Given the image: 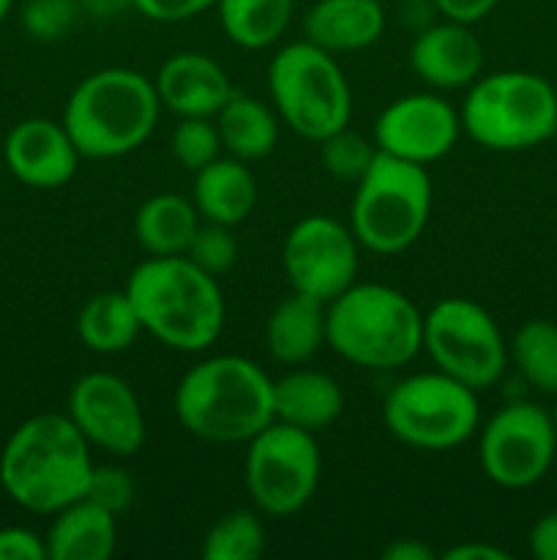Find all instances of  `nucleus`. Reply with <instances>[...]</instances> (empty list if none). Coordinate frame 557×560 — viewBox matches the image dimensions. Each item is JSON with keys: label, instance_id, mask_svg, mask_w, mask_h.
Wrapping results in <instances>:
<instances>
[{"label": "nucleus", "instance_id": "c9c22d12", "mask_svg": "<svg viewBox=\"0 0 557 560\" xmlns=\"http://www.w3.org/2000/svg\"><path fill=\"white\" fill-rule=\"evenodd\" d=\"M0 560H47V541L22 525L0 528Z\"/></svg>", "mask_w": 557, "mask_h": 560}, {"label": "nucleus", "instance_id": "4be33fe9", "mask_svg": "<svg viewBox=\"0 0 557 560\" xmlns=\"http://www.w3.org/2000/svg\"><path fill=\"white\" fill-rule=\"evenodd\" d=\"M260 200L257 178L249 164L235 156H218L194 173L191 202L205 222L235 228L251 217Z\"/></svg>", "mask_w": 557, "mask_h": 560}, {"label": "nucleus", "instance_id": "473e14b6", "mask_svg": "<svg viewBox=\"0 0 557 560\" xmlns=\"http://www.w3.org/2000/svg\"><path fill=\"white\" fill-rule=\"evenodd\" d=\"M85 498L120 517L134 503V479L118 465H93Z\"/></svg>", "mask_w": 557, "mask_h": 560}, {"label": "nucleus", "instance_id": "ddd939ff", "mask_svg": "<svg viewBox=\"0 0 557 560\" xmlns=\"http://www.w3.org/2000/svg\"><path fill=\"white\" fill-rule=\"evenodd\" d=\"M360 244L349 224L311 213L284 235L282 268L295 293L331 304L358 282Z\"/></svg>", "mask_w": 557, "mask_h": 560}, {"label": "nucleus", "instance_id": "79ce46f5", "mask_svg": "<svg viewBox=\"0 0 557 560\" xmlns=\"http://www.w3.org/2000/svg\"><path fill=\"white\" fill-rule=\"evenodd\" d=\"M11 5H14V0H0V25H3V20L9 16Z\"/></svg>", "mask_w": 557, "mask_h": 560}, {"label": "nucleus", "instance_id": "c03bdc74", "mask_svg": "<svg viewBox=\"0 0 557 560\" xmlns=\"http://www.w3.org/2000/svg\"><path fill=\"white\" fill-rule=\"evenodd\" d=\"M3 173H5V167H3V153H0V178H3Z\"/></svg>", "mask_w": 557, "mask_h": 560}, {"label": "nucleus", "instance_id": "6e6552de", "mask_svg": "<svg viewBox=\"0 0 557 560\" xmlns=\"http://www.w3.org/2000/svg\"><path fill=\"white\" fill-rule=\"evenodd\" d=\"M268 93L278 120L309 142L325 140L353 118L347 74L331 52L306 38L284 44L273 55Z\"/></svg>", "mask_w": 557, "mask_h": 560}, {"label": "nucleus", "instance_id": "dca6fc26", "mask_svg": "<svg viewBox=\"0 0 557 560\" xmlns=\"http://www.w3.org/2000/svg\"><path fill=\"white\" fill-rule=\"evenodd\" d=\"M3 167L31 189H60L74 178L82 153L63 120L25 118L5 135Z\"/></svg>", "mask_w": 557, "mask_h": 560}, {"label": "nucleus", "instance_id": "a19ab883", "mask_svg": "<svg viewBox=\"0 0 557 560\" xmlns=\"http://www.w3.org/2000/svg\"><path fill=\"white\" fill-rule=\"evenodd\" d=\"M80 3L87 14L98 16V20H109L123 9H134V0H80Z\"/></svg>", "mask_w": 557, "mask_h": 560}, {"label": "nucleus", "instance_id": "c756f323", "mask_svg": "<svg viewBox=\"0 0 557 560\" xmlns=\"http://www.w3.org/2000/svg\"><path fill=\"white\" fill-rule=\"evenodd\" d=\"M317 145H320L322 167L328 170V175L339 180H349V184H355L377 156L375 140H366V137H360L349 126L333 131L325 140L317 142Z\"/></svg>", "mask_w": 557, "mask_h": 560}, {"label": "nucleus", "instance_id": "58836bf2", "mask_svg": "<svg viewBox=\"0 0 557 560\" xmlns=\"http://www.w3.org/2000/svg\"><path fill=\"white\" fill-rule=\"evenodd\" d=\"M442 560H508L502 547L486 545V541H462V545H453L451 550H446L440 556Z\"/></svg>", "mask_w": 557, "mask_h": 560}, {"label": "nucleus", "instance_id": "ea45409f", "mask_svg": "<svg viewBox=\"0 0 557 560\" xmlns=\"http://www.w3.org/2000/svg\"><path fill=\"white\" fill-rule=\"evenodd\" d=\"M386 560H435V550L420 539H396L382 550Z\"/></svg>", "mask_w": 557, "mask_h": 560}, {"label": "nucleus", "instance_id": "9b49d317", "mask_svg": "<svg viewBox=\"0 0 557 560\" xmlns=\"http://www.w3.org/2000/svg\"><path fill=\"white\" fill-rule=\"evenodd\" d=\"M420 350L435 370L457 377L473 392H486L508 366V342L495 317L470 299H442L424 312Z\"/></svg>", "mask_w": 557, "mask_h": 560}, {"label": "nucleus", "instance_id": "1a4fd4ad", "mask_svg": "<svg viewBox=\"0 0 557 560\" xmlns=\"http://www.w3.org/2000/svg\"><path fill=\"white\" fill-rule=\"evenodd\" d=\"M382 421L404 446L448 452L467 443L478 430V392L440 370L415 372L388 392Z\"/></svg>", "mask_w": 557, "mask_h": 560}, {"label": "nucleus", "instance_id": "f257e3e1", "mask_svg": "<svg viewBox=\"0 0 557 560\" xmlns=\"http://www.w3.org/2000/svg\"><path fill=\"white\" fill-rule=\"evenodd\" d=\"M91 474V443L66 413L31 416L0 452L3 492L20 509L42 517L85 498Z\"/></svg>", "mask_w": 557, "mask_h": 560}, {"label": "nucleus", "instance_id": "4468645a", "mask_svg": "<svg viewBox=\"0 0 557 560\" xmlns=\"http://www.w3.org/2000/svg\"><path fill=\"white\" fill-rule=\"evenodd\" d=\"M66 416L91 448L112 457H134L147 435L145 413L134 388L112 372H87L71 386Z\"/></svg>", "mask_w": 557, "mask_h": 560}, {"label": "nucleus", "instance_id": "a211bd4d", "mask_svg": "<svg viewBox=\"0 0 557 560\" xmlns=\"http://www.w3.org/2000/svg\"><path fill=\"white\" fill-rule=\"evenodd\" d=\"M158 102L178 118H213L233 96V82L224 66L205 52H175L158 66Z\"/></svg>", "mask_w": 557, "mask_h": 560}, {"label": "nucleus", "instance_id": "39448f33", "mask_svg": "<svg viewBox=\"0 0 557 560\" xmlns=\"http://www.w3.org/2000/svg\"><path fill=\"white\" fill-rule=\"evenodd\" d=\"M328 348L360 370L410 364L424 342V312L382 282H355L325 304Z\"/></svg>", "mask_w": 557, "mask_h": 560}, {"label": "nucleus", "instance_id": "2f4dec72", "mask_svg": "<svg viewBox=\"0 0 557 560\" xmlns=\"http://www.w3.org/2000/svg\"><path fill=\"white\" fill-rule=\"evenodd\" d=\"M186 257L197 268L218 279L238 262V238H235L233 228H227V224L202 219L189 249H186Z\"/></svg>", "mask_w": 557, "mask_h": 560}, {"label": "nucleus", "instance_id": "b1692460", "mask_svg": "<svg viewBox=\"0 0 557 560\" xmlns=\"http://www.w3.org/2000/svg\"><path fill=\"white\" fill-rule=\"evenodd\" d=\"M227 156L240 162H260L271 156L278 142V115L260 98L233 91L224 107L213 115Z\"/></svg>", "mask_w": 557, "mask_h": 560}, {"label": "nucleus", "instance_id": "393cba45", "mask_svg": "<svg viewBox=\"0 0 557 560\" xmlns=\"http://www.w3.org/2000/svg\"><path fill=\"white\" fill-rule=\"evenodd\" d=\"M202 217L194 202L183 195L162 191L137 208L134 235L147 257L186 255Z\"/></svg>", "mask_w": 557, "mask_h": 560}, {"label": "nucleus", "instance_id": "f8f14e48", "mask_svg": "<svg viewBox=\"0 0 557 560\" xmlns=\"http://www.w3.org/2000/svg\"><path fill=\"white\" fill-rule=\"evenodd\" d=\"M557 457L552 413L541 405L517 399L481 427L478 463L491 485L524 490L544 479Z\"/></svg>", "mask_w": 557, "mask_h": 560}, {"label": "nucleus", "instance_id": "bb28decb", "mask_svg": "<svg viewBox=\"0 0 557 560\" xmlns=\"http://www.w3.org/2000/svg\"><path fill=\"white\" fill-rule=\"evenodd\" d=\"M295 0H216L222 31L235 47H273L293 20Z\"/></svg>", "mask_w": 557, "mask_h": 560}, {"label": "nucleus", "instance_id": "aec40b11", "mask_svg": "<svg viewBox=\"0 0 557 560\" xmlns=\"http://www.w3.org/2000/svg\"><path fill=\"white\" fill-rule=\"evenodd\" d=\"M382 0H317L304 16V38L325 52H358L386 33Z\"/></svg>", "mask_w": 557, "mask_h": 560}, {"label": "nucleus", "instance_id": "c85d7f7f", "mask_svg": "<svg viewBox=\"0 0 557 560\" xmlns=\"http://www.w3.org/2000/svg\"><path fill=\"white\" fill-rule=\"evenodd\" d=\"M265 552V525L251 509L222 514L202 539L205 560H257Z\"/></svg>", "mask_w": 557, "mask_h": 560}, {"label": "nucleus", "instance_id": "72a5a7b5", "mask_svg": "<svg viewBox=\"0 0 557 560\" xmlns=\"http://www.w3.org/2000/svg\"><path fill=\"white\" fill-rule=\"evenodd\" d=\"M76 20L74 0H31L22 11L27 33L38 42H55L69 33V27Z\"/></svg>", "mask_w": 557, "mask_h": 560}, {"label": "nucleus", "instance_id": "4c0bfd02", "mask_svg": "<svg viewBox=\"0 0 557 560\" xmlns=\"http://www.w3.org/2000/svg\"><path fill=\"white\" fill-rule=\"evenodd\" d=\"M431 5L440 11L442 20L475 25V22L484 20L486 14H491V9L497 5V0H431Z\"/></svg>", "mask_w": 557, "mask_h": 560}, {"label": "nucleus", "instance_id": "7c9ffc66", "mask_svg": "<svg viewBox=\"0 0 557 560\" xmlns=\"http://www.w3.org/2000/svg\"><path fill=\"white\" fill-rule=\"evenodd\" d=\"M169 151L175 162L189 173H197L224 153L213 118H180L169 137Z\"/></svg>", "mask_w": 557, "mask_h": 560}, {"label": "nucleus", "instance_id": "0eeeda50", "mask_svg": "<svg viewBox=\"0 0 557 560\" xmlns=\"http://www.w3.org/2000/svg\"><path fill=\"white\" fill-rule=\"evenodd\" d=\"M431 213V178L424 164L377 151L375 162L355 180L349 230L360 249L399 255L426 230Z\"/></svg>", "mask_w": 557, "mask_h": 560}, {"label": "nucleus", "instance_id": "20e7f679", "mask_svg": "<svg viewBox=\"0 0 557 560\" xmlns=\"http://www.w3.org/2000/svg\"><path fill=\"white\" fill-rule=\"evenodd\" d=\"M162 102L142 71L109 66L76 82L63 107V126L82 159H118L156 131Z\"/></svg>", "mask_w": 557, "mask_h": 560}, {"label": "nucleus", "instance_id": "a878e982", "mask_svg": "<svg viewBox=\"0 0 557 560\" xmlns=\"http://www.w3.org/2000/svg\"><path fill=\"white\" fill-rule=\"evenodd\" d=\"M140 331V317L126 290H104L91 295L76 315V337L93 353H123L134 345Z\"/></svg>", "mask_w": 557, "mask_h": 560}, {"label": "nucleus", "instance_id": "2eb2a0df", "mask_svg": "<svg viewBox=\"0 0 557 560\" xmlns=\"http://www.w3.org/2000/svg\"><path fill=\"white\" fill-rule=\"evenodd\" d=\"M462 135V118L451 102L437 93H407L393 98L377 115L375 140L377 151L429 167L437 159L448 156Z\"/></svg>", "mask_w": 557, "mask_h": 560}, {"label": "nucleus", "instance_id": "9d476101", "mask_svg": "<svg viewBox=\"0 0 557 560\" xmlns=\"http://www.w3.org/2000/svg\"><path fill=\"white\" fill-rule=\"evenodd\" d=\"M322 476L317 435L273 419L246 443L244 485L268 517H293L315 498Z\"/></svg>", "mask_w": 557, "mask_h": 560}, {"label": "nucleus", "instance_id": "e433bc0d", "mask_svg": "<svg viewBox=\"0 0 557 560\" xmlns=\"http://www.w3.org/2000/svg\"><path fill=\"white\" fill-rule=\"evenodd\" d=\"M528 547L533 558L557 560V509L535 520L528 536Z\"/></svg>", "mask_w": 557, "mask_h": 560}, {"label": "nucleus", "instance_id": "cd10ccee", "mask_svg": "<svg viewBox=\"0 0 557 560\" xmlns=\"http://www.w3.org/2000/svg\"><path fill=\"white\" fill-rule=\"evenodd\" d=\"M508 359L535 392L557 397V323L533 317L508 342Z\"/></svg>", "mask_w": 557, "mask_h": 560}, {"label": "nucleus", "instance_id": "f03ea898", "mask_svg": "<svg viewBox=\"0 0 557 560\" xmlns=\"http://www.w3.org/2000/svg\"><path fill=\"white\" fill-rule=\"evenodd\" d=\"M126 295L134 304L142 331L178 353L213 348L224 328V293L216 277L186 255L145 257L131 271Z\"/></svg>", "mask_w": 557, "mask_h": 560}, {"label": "nucleus", "instance_id": "37998d69", "mask_svg": "<svg viewBox=\"0 0 557 560\" xmlns=\"http://www.w3.org/2000/svg\"><path fill=\"white\" fill-rule=\"evenodd\" d=\"M549 413H552V424H555V435H557V405L549 410Z\"/></svg>", "mask_w": 557, "mask_h": 560}, {"label": "nucleus", "instance_id": "6ab92c4d", "mask_svg": "<svg viewBox=\"0 0 557 560\" xmlns=\"http://www.w3.org/2000/svg\"><path fill=\"white\" fill-rule=\"evenodd\" d=\"M344 413V392L328 372L309 366H289L278 381H273V419L298 430H328Z\"/></svg>", "mask_w": 557, "mask_h": 560}, {"label": "nucleus", "instance_id": "f704fd0d", "mask_svg": "<svg viewBox=\"0 0 557 560\" xmlns=\"http://www.w3.org/2000/svg\"><path fill=\"white\" fill-rule=\"evenodd\" d=\"M134 9L145 20L173 25V22L194 20L208 9H216V0H134Z\"/></svg>", "mask_w": 557, "mask_h": 560}, {"label": "nucleus", "instance_id": "a18cd8bd", "mask_svg": "<svg viewBox=\"0 0 557 560\" xmlns=\"http://www.w3.org/2000/svg\"><path fill=\"white\" fill-rule=\"evenodd\" d=\"M555 104H557V82H555Z\"/></svg>", "mask_w": 557, "mask_h": 560}, {"label": "nucleus", "instance_id": "7ed1b4c3", "mask_svg": "<svg viewBox=\"0 0 557 560\" xmlns=\"http://www.w3.org/2000/svg\"><path fill=\"white\" fill-rule=\"evenodd\" d=\"M173 408L180 427L200 441L249 443L273 421V377L246 355H208L183 372Z\"/></svg>", "mask_w": 557, "mask_h": 560}, {"label": "nucleus", "instance_id": "f3484780", "mask_svg": "<svg viewBox=\"0 0 557 560\" xmlns=\"http://www.w3.org/2000/svg\"><path fill=\"white\" fill-rule=\"evenodd\" d=\"M410 66L415 77L431 91H462L481 77L484 47L473 25L442 20L426 25L410 47Z\"/></svg>", "mask_w": 557, "mask_h": 560}, {"label": "nucleus", "instance_id": "5701e85b", "mask_svg": "<svg viewBox=\"0 0 557 560\" xmlns=\"http://www.w3.org/2000/svg\"><path fill=\"white\" fill-rule=\"evenodd\" d=\"M325 345V304L322 301L293 290L268 315L265 348L278 364H309Z\"/></svg>", "mask_w": 557, "mask_h": 560}, {"label": "nucleus", "instance_id": "412c9836", "mask_svg": "<svg viewBox=\"0 0 557 560\" xmlns=\"http://www.w3.org/2000/svg\"><path fill=\"white\" fill-rule=\"evenodd\" d=\"M44 541L47 560H109L118 547V517L80 498L52 514Z\"/></svg>", "mask_w": 557, "mask_h": 560}, {"label": "nucleus", "instance_id": "423d86ee", "mask_svg": "<svg viewBox=\"0 0 557 560\" xmlns=\"http://www.w3.org/2000/svg\"><path fill=\"white\" fill-rule=\"evenodd\" d=\"M459 118L464 135L486 151H530L557 135L555 85L519 69L478 77L464 93Z\"/></svg>", "mask_w": 557, "mask_h": 560}]
</instances>
